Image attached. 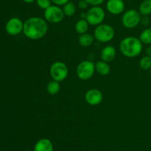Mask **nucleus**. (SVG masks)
<instances>
[{
    "label": "nucleus",
    "mask_w": 151,
    "mask_h": 151,
    "mask_svg": "<svg viewBox=\"0 0 151 151\" xmlns=\"http://www.w3.org/2000/svg\"><path fill=\"white\" fill-rule=\"evenodd\" d=\"M48 22L38 16H32L24 22L23 33L27 38L31 40H38L47 35Z\"/></svg>",
    "instance_id": "obj_1"
},
{
    "label": "nucleus",
    "mask_w": 151,
    "mask_h": 151,
    "mask_svg": "<svg viewBox=\"0 0 151 151\" xmlns=\"http://www.w3.org/2000/svg\"><path fill=\"white\" fill-rule=\"evenodd\" d=\"M143 49V44L139 38L128 36L119 43V50L125 57L135 58L140 55Z\"/></svg>",
    "instance_id": "obj_2"
},
{
    "label": "nucleus",
    "mask_w": 151,
    "mask_h": 151,
    "mask_svg": "<svg viewBox=\"0 0 151 151\" xmlns=\"http://www.w3.org/2000/svg\"><path fill=\"white\" fill-rule=\"evenodd\" d=\"M115 36L114 28L107 24H101L96 27L94 31V36L96 40L102 43H107L111 41Z\"/></svg>",
    "instance_id": "obj_3"
},
{
    "label": "nucleus",
    "mask_w": 151,
    "mask_h": 151,
    "mask_svg": "<svg viewBox=\"0 0 151 151\" xmlns=\"http://www.w3.org/2000/svg\"><path fill=\"white\" fill-rule=\"evenodd\" d=\"M50 75L52 80L61 82L67 78L69 75V68L64 62L57 61L53 62L50 66Z\"/></svg>",
    "instance_id": "obj_4"
},
{
    "label": "nucleus",
    "mask_w": 151,
    "mask_h": 151,
    "mask_svg": "<svg viewBox=\"0 0 151 151\" xmlns=\"http://www.w3.org/2000/svg\"><path fill=\"white\" fill-rule=\"evenodd\" d=\"M106 18V12L100 6H91L86 12V21L89 25L98 26L103 24Z\"/></svg>",
    "instance_id": "obj_5"
},
{
    "label": "nucleus",
    "mask_w": 151,
    "mask_h": 151,
    "mask_svg": "<svg viewBox=\"0 0 151 151\" xmlns=\"http://www.w3.org/2000/svg\"><path fill=\"white\" fill-rule=\"evenodd\" d=\"M95 64L89 60H84L78 64L76 74L78 78L83 81L90 79L95 73Z\"/></svg>",
    "instance_id": "obj_6"
},
{
    "label": "nucleus",
    "mask_w": 151,
    "mask_h": 151,
    "mask_svg": "<svg viewBox=\"0 0 151 151\" xmlns=\"http://www.w3.org/2000/svg\"><path fill=\"white\" fill-rule=\"evenodd\" d=\"M63 9L60 6L52 4L50 7L44 10V19L48 23L58 24L61 22L64 19Z\"/></svg>",
    "instance_id": "obj_7"
},
{
    "label": "nucleus",
    "mask_w": 151,
    "mask_h": 151,
    "mask_svg": "<svg viewBox=\"0 0 151 151\" xmlns=\"http://www.w3.org/2000/svg\"><path fill=\"white\" fill-rule=\"evenodd\" d=\"M142 15L139 10L130 9L123 13L122 16V23L125 28L133 29L138 26L141 22Z\"/></svg>",
    "instance_id": "obj_8"
},
{
    "label": "nucleus",
    "mask_w": 151,
    "mask_h": 151,
    "mask_svg": "<svg viewBox=\"0 0 151 151\" xmlns=\"http://www.w3.org/2000/svg\"><path fill=\"white\" fill-rule=\"evenodd\" d=\"M24 22L19 18H11L6 23L5 30L9 35L17 36L22 32H23Z\"/></svg>",
    "instance_id": "obj_9"
},
{
    "label": "nucleus",
    "mask_w": 151,
    "mask_h": 151,
    "mask_svg": "<svg viewBox=\"0 0 151 151\" xmlns=\"http://www.w3.org/2000/svg\"><path fill=\"white\" fill-rule=\"evenodd\" d=\"M103 99V93L99 89L91 88L85 93V101L91 106L99 105Z\"/></svg>",
    "instance_id": "obj_10"
},
{
    "label": "nucleus",
    "mask_w": 151,
    "mask_h": 151,
    "mask_svg": "<svg viewBox=\"0 0 151 151\" xmlns=\"http://www.w3.org/2000/svg\"><path fill=\"white\" fill-rule=\"evenodd\" d=\"M125 4L123 0H108L106 10L113 15H119L125 11Z\"/></svg>",
    "instance_id": "obj_11"
},
{
    "label": "nucleus",
    "mask_w": 151,
    "mask_h": 151,
    "mask_svg": "<svg viewBox=\"0 0 151 151\" xmlns=\"http://www.w3.org/2000/svg\"><path fill=\"white\" fill-rule=\"evenodd\" d=\"M53 150L52 142L47 138H42L37 141L33 148V151H53Z\"/></svg>",
    "instance_id": "obj_12"
},
{
    "label": "nucleus",
    "mask_w": 151,
    "mask_h": 151,
    "mask_svg": "<svg viewBox=\"0 0 151 151\" xmlns=\"http://www.w3.org/2000/svg\"><path fill=\"white\" fill-rule=\"evenodd\" d=\"M116 55V50L114 46L107 45L102 49L100 52V57L101 60L106 62H110L114 59Z\"/></svg>",
    "instance_id": "obj_13"
},
{
    "label": "nucleus",
    "mask_w": 151,
    "mask_h": 151,
    "mask_svg": "<svg viewBox=\"0 0 151 151\" xmlns=\"http://www.w3.org/2000/svg\"><path fill=\"white\" fill-rule=\"evenodd\" d=\"M95 70L96 72L100 76H107L111 72V66L108 62L104 61H98L95 63Z\"/></svg>",
    "instance_id": "obj_14"
},
{
    "label": "nucleus",
    "mask_w": 151,
    "mask_h": 151,
    "mask_svg": "<svg viewBox=\"0 0 151 151\" xmlns=\"http://www.w3.org/2000/svg\"><path fill=\"white\" fill-rule=\"evenodd\" d=\"M94 36L91 33H85L83 34H81L78 37V42L79 44L83 47H90L94 41Z\"/></svg>",
    "instance_id": "obj_15"
},
{
    "label": "nucleus",
    "mask_w": 151,
    "mask_h": 151,
    "mask_svg": "<svg viewBox=\"0 0 151 151\" xmlns=\"http://www.w3.org/2000/svg\"><path fill=\"white\" fill-rule=\"evenodd\" d=\"M89 27V24L86 21V19H79L76 22L75 25V30L78 34H83L85 33H87Z\"/></svg>",
    "instance_id": "obj_16"
},
{
    "label": "nucleus",
    "mask_w": 151,
    "mask_h": 151,
    "mask_svg": "<svg viewBox=\"0 0 151 151\" xmlns=\"http://www.w3.org/2000/svg\"><path fill=\"white\" fill-rule=\"evenodd\" d=\"M139 12L142 16H147L151 14V0H143L139 7Z\"/></svg>",
    "instance_id": "obj_17"
},
{
    "label": "nucleus",
    "mask_w": 151,
    "mask_h": 151,
    "mask_svg": "<svg viewBox=\"0 0 151 151\" xmlns=\"http://www.w3.org/2000/svg\"><path fill=\"white\" fill-rule=\"evenodd\" d=\"M62 9H63L65 16H67V17H72L76 13V5L73 1H68L63 6Z\"/></svg>",
    "instance_id": "obj_18"
},
{
    "label": "nucleus",
    "mask_w": 151,
    "mask_h": 151,
    "mask_svg": "<svg viewBox=\"0 0 151 151\" xmlns=\"http://www.w3.org/2000/svg\"><path fill=\"white\" fill-rule=\"evenodd\" d=\"M60 90V82L56 81L55 80H52L47 84V91L48 93L52 96L57 95Z\"/></svg>",
    "instance_id": "obj_19"
},
{
    "label": "nucleus",
    "mask_w": 151,
    "mask_h": 151,
    "mask_svg": "<svg viewBox=\"0 0 151 151\" xmlns=\"http://www.w3.org/2000/svg\"><path fill=\"white\" fill-rule=\"evenodd\" d=\"M140 41L144 44H151V28H148L145 29L142 32L140 33L139 38Z\"/></svg>",
    "instance_id": "obj_20"
},
{
    "label": "nucleus",
    "mask_w": 151,
    "mask_h": 151,
    "mask_svg": "<svg viewBox=\"0 0 151 151\" xmlns=\"http://www.w3.org/2000/svg\"><path fill=\"white\" fill-rule=\"evenodd\" d=\"M139 67L143 70H150L151 68V56H143L139 61Z\"/></svg>",
    "instance_id": "obj_21"
},
{
    "label": "nucleus",
    "mask_w": 151,
    "mask_h": 151,
    "mask_svg": "<svg viewBox=\"0 0 151 151\" xmlns=\"http://www.w3.org/2000/svg\"><path fill=\"white\" fill-rule=\"evenodd\" d=\"M35 2L39 8L43 9L44 10L50 7L52 3L51 0H35Z\"/></svg>",
    "instance_id": "obj_22"
},
{
    "label": "nucleus",
    "mask_w": 151,
    "mask_h": 151,
    "mask_svg": "<svg viewBox=\"0 0 151 151\" xmlns=\"http://www.w3.org/2000/svg\"><path fill=\"white\" fill-rule=\"evenodd\" d=\"M89 5L91 6H100V4H103L106 0H86Z\"/></svg>",
    "instance_id": "obj_23"
},
{
    "label": "nucleus",
    "mask_w": 151,
    "mask_h": 151,
    "mask_svg": "<svg viewBox=\"0 0 151 151\" xmlns=\"http://www.w3.org/2000/svg\"><path fill=\"white\" fill-rule=\"evenodd\" d=\"M88 5L89 4H88V2L86 0H79V1L78 3V8L81 9V10H86L88 7Z\"/></svg>",
    "instance_id": "obj_24"
},
{
    "label": "nucleus",
    "mask_w": 151,
    "mask_h": 151,
    "mask_svg": "<svg viewBox=\"0 0 151 151\" xmlns=\"http://www.w3.org/2000/svg\"><path fill=\"white\" fill-rule=\"evenodd\" d=\"M52 2L54 4L58 6H63L66 3H67L68 1H69L70 0H51Z\"/></svg>",
    "instance_id": "obj_25"
},
{
    "label": "nucleus",
    "mask_w": 151,
    "mask_h": 151,
    "mask_svg": "<svg viewBox=\"0 0 151 151\" xmlns=\"http://www.w3.org/2000/svg\"><path fill=\"white\" fill-rule=\"evenodd\" d=\"M141 24H142L143 25H147L150 23V19H149L148 16H142L141 18Z\"/></svg>",
    "instance_id": "obj_26"
},
{
    "label": "nucleus",
    "mask_w": 151,
    "mask_h": 151,
    "mask_svg": "<svg viewBox=\"0 0 151 151\" xmlns=\"http://www.w3.org/2000/svg\"><path fill=\"white\" fill-rule=\"evenodd\" d=\"M145 53L146 56H151V47H147V48L145 49Z\"/></svg>",
    "instance_id": "obj_27"
},
{
    "label": "nucleus",
    "mask_w": 151,
    "mask_h": 151,
    "mask_svg": "<svg viewBox=\"0 0 151 151\" xmlns=\"http://www.w3.org/2000/svg\"><path fill=\"white\" fill-rule=\"evenodd\" d=\"M81 19H86V13H85V12H82V13H81Z\"/></svg>",
    "instance_id": "obj_28"
},
{
    "label": "nucleus",
    "mask_w": 151,
    "mask_h": 151,
    "mask_svg": "<svg viewBox=\"0 0 151 151\" xmlns=\"http://www.w3.org/2000/svg\"><path fill=\"white\" fill-rule=\"evenodd\" d=\"M22 1L25 3H27V4H32V3L35 2V0H22Z\"/></svg>",
    "instance_id": "obj_29"
},
{
    "label": "nucleus",
    "mask_w": 151,
    "mask_h": 151,
    "mask_svg": "<svg viewBox=\"0 0 151 151\" xmlns=\"http://www.w3.org/2000/svg\"><path fill=\"white\" fill-rule=\"evenodd\" d=\"M150 76H151V68H150Z\"/></svg>",
    "instance_id": "obj_30"
},
{
    "label": "nucleus",
    "mask_w": 151,
    "mask_h": 151,
    "mask_svg": "<svg viewBox=\"0 0 151 151\" xmlns=\"http://www.w3.org/2000/svg\"><path fill=\"white\" fill-rule=\"evenodd\" d=\"M24 151H33V150H24Z\"/></svg>",
    "instance_id": "obj_31"
}]
</instances>
